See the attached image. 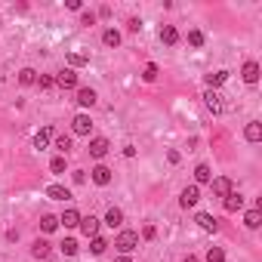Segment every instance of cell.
Instances as JSON below:
<instances>
[{
	"mask_svg": "<svg viewBox=\"0 0 262 262\" xmlns=\"http://www.w3.org/2000/svg\"><path fill=\"white\" fill-rule=\"evenodd\" d=\"M71 126H74V133H77V136H90L93 120H90V114H77V117L71 120Z\"/></svg>",
	"mask_w": 262,
	"mask_h": 262,
	"instance_id": "3957f363",
	"label": "cell"
},
{
	"mask_svg": "<svg viewBox=\"0 0 262 262\" xmlns=\"http://www.w3.org/2000/svg\"><path fill=\"white\" fill-rule=\"evenodd\" d=\"M102 43H105V47H111V50H114V47H120V31L105 28V31H102Z\"/></svg>",
	"mask_w": 262,
	"mask_h": 262,
	"instance_id": "ffe728a7",
	"label": "cell"
},
{
	"mask_svg": "<svg viewBox=\"0 0 262 262\" xmlns=\"http://www.w3.org/2000/svg\"><path fill=\"white\" fill-rule=\"evenodd\" d=\"M80 25H96V13H80Z\"/></svg>",
	"mask_w": 262,
	"mask_h": 262,
	"instance_id": "d590c367",
	"label": "cell"
},
{
	"mask_svg": "<svg viewBox=\"0 0 262 262\" xmlns=\"http://www.w3.org/2000/svg\"><path fill=\"white\" fill-rule=\"evenodd\" d=\"M167 161L170 164H179V151H167Z\"/></svg>",
	"mask_w": 262,
	"mask_h": 262,
	"instance_id": "ab89813d",
	"label": "cell"
},
{
	"mask_svg": "<svg viewBox=\"0 0 262 262\" xmlns=\"http://www.w3.org/2000/svg\"><path fill=\"white\" fill-rule=\"evenodd\" d=\"M77 222H80V213H77V210H71V207L59 216V225H65V228H74Z\"/></svg>",
	"mask_w": 262,
	"mask_h": 262,
	"instance_id": "ac0fdd59",
	"label": "cell"
},
{
	"mask_svg": "<svg viewBox=\"0 0 262 262\" xmlns=\"http://www.w3.org/2000/svg\"><path fill=\"white\" fill-rule=\"evenodd\" d=\"M47 194H50L53 201H68V198H71V191H68L65 185H50V188H47Z\"/></svg>",
	"mask_w": 262,
	"mask_h": 262,
	"instance_id": "603a6c76",
	"label": "cell"
},
{
	"mask_svg": "<svg viewBox=\"0 0 262 262\" xmlns=\"http://www.w3.org/2000/svg\"><path fill=\"white\" fill-rule=\"evenodd\" d=\"M244 136H247V142H259L262 139V123L259 120H250L247 129H244Z\"/></svg>",
	"mask_w": 262,
	"mask_h": 262,
	"instance_id": "7c38bea8",
	"label": "cell"
},
{
	"mask_svg": "<svg viewBox=\"0 0 262 262\" xmlns=\"http://www.w3.org/2000/svg\"><path fill=\"white\" fill-rule=\"evenodd\" d=\"M90 250H93V253H96V256H102V253H105V250H108V241H105V237H99V234H96V237H93V244H90Z\"/></svg>",
	"mask_w": 262,
	"mask_h": 262,
	"instance_id": "f1b7e54d",
	"label": "cell"
},
{
	"mask_svg": "<svg viewBox=\"0 0 262 262\" xmlns=\"http://www.w3.org/2000/svg\"><path fill=\"white\" fill-rule=\"evenodd\" d=\"M222 207H225V213H237V210L244 207V194H237V191L225 194V198H222Z\"/></svg>",
	"mask_w": 262,
	"mask_h": 262,
	"instance_id": "52a82bcc",
	"label": "cell"
},
{
	"mask_svg": "<svg viewBox=\"0 0 262 262\" xmlns=\"http://www.w3.org/2000/svg\"><path fill=\"white\" fill-rule=\"evenodd\" d=\"M194 182H198V185L213 182V170H210L207 164H198V167H194Z\"/></svg>",
	"mask_w": 262,
	"mask_h": 262,
	"instance_id": "e0dca14e",
	"label": "cell"
},
{
	"mask_svg": "<svg viewBox=\"0 0 262 262\" xmlns=\"http://www.w3.org/2000/svg\"><path fill=\"white\" fill-rule=\"evenodd\" d=\"M114 247L126 256L129 250H136V247H139V234H136V231H120V234L114 237Z\"/></svg>",
	"mask_w": 262,
	"mask_h": 262,
	"instance_id": "6da1fadb",
	"label": "cell"
},
{
	"mask_svg": "<svg viewBox=\"0 0 262 262\" xmlns=\"http://www.w3.org/2000/svg\"><path fill=\"white\" fill-rule=\"evenodd\" d=\"M105 225H111V228H120V225H123V210L111 207V210L105 213Z\"/></svg>",
	"mask_w": 262,
	"mask_h": 262,
	"instance_id": "d6986e66",
	"label": "cell"
},
{
	"mask_svg": "<svg viewBox=\"0 0 262 262\" xmlns=\"http://www.w3.org/2000/svg\"><path fill=\"white\" fill-rule=\"evenodd\" d=\"M158 74H161V68H158V65H155V62H148V65H145V68H142V77H145V80H148V83H155V80H158Z\"/></svg>",
	"mask_w": 262,
	"mask_h": 262,
	"instance_id": "4316f807",
	"label": "cell"
},
{
	"mask_svg": "<svg viewBox=\"0 0 262 262\" xmlns=\"http://www.w3.org/2000/svg\"><path fill=\"white\" fill-rule=\"evenodd\" d=\"M231 191H234V185H231V179H228V176L213 179V194H216V198H225V194H231Z\"/></svg>",
	"mask_w": 262,
	"mask_h": 262,
	"instance_id": "5b68a950",
	"label": "cell"
},
{
	"mask_svg": "<svg viewBox=\"0 0 262 262\" xmlns=\"http://www.w3.org/2000/svg\"><path fill=\"white\" fill-rule=\"evenodd\" d=\"M77 105H83V108H93V105H96V90H90V86L77 90Z\"/></svg>",
	"mask_w": 262,
	"mask_h": 262,
	"instance_id": "5bb4252c",
	"label": "cell"
},
{
	"mask_svg": "<svg viewBox=\"0 0 262 262\" xmlns=\"http://www.w3.org/2000/svg\"><path fill=\"white\" fill-rule=\"evenodd\" d=\"M155 234H158V228H155V225H145V228H142V237H145V241H151Z\"/></svg>",
	"mask_w": 262,
	"mask_h": 262,
	"instance_id": "74e56055",
	"label": "cell"
},
{
	"mask_svg": "<svg viewBox=\"0 0 262 262\" xmlns=\"http://www.w3.org/2000/svg\"><path fill=\"white\" fill-rule=\"evenodd\" d=\"M50 250H53V247H50L47 241H34V244H31V256H34V259H47Z\"/></svg>",
	"mask_w": 262,
	"mask_h": 262,
	"instance_id": "44dd1931",
	"label": "cell"
},
{
	"mask_svg": "<svg viewBox=\"0 0 262 262\" xmlns=\"http://www.w3.org/2000/svg\"><path fill=\"white\" fill-rule=\"evenodd\" d=\"M207 262H225V250L222 247H210L207 250Z\"/></svg>",
	"mask_w": 262,
	"mask_h": 262,
	"instance_id": "f546056e",
	"label": "cell"
},
{
	"mask_svg": "<svg viewBox=\"0 0 262 262\" xmlns=\"http://www.w3.org/2000/svg\"><path fill=\"white\" fill-rule=\"evenodd\" d=\"M19 83H22V86H34V83H37V71H34V68H22V71H19Z\"/></svg>",
	"mask_w": 262,
	"mask_h": 262,
	"instance_id": "7402d4cb",
	"label": "cell"
},
{
	"mask_svg": "<svg viewBox=\"0 0 262 262\" xmlns=\"http://www.w3.org/2000/svg\"><path fill=\"white\" fill-rule=\"evenodd\" d=\"M204 105H207V111L219 114V111H222V96H219L216 90H207V93H204Z\"/></svg>",
	"mask_w": 262,
	"mask_h": 262,
	"instance_id": "277c9868",
	"label": "cell"
},
{
	"mask_svg": "<svg viewBox=\"0 0 262 262\" xmlns=\"http://www.w3.org/2000/svg\"><path fill=\"white\" fill-rule=\"evenodd\" d=\"M56 148H59L62 155H68V151H71L74 145H71V139H68V136H59V139H56Z\"/></svg>",
	"mask_w": 262,
	"mask_h": 262,
	"instance_id": "d6a6232c",
	"label": "cell"
},
{
	"mask_svg": "<svg viewBox=\"0 0 262 262\" xmlns=\"http://www.w3.org/2000/svg\"><path fill=\"white\" fill-rule=\"evenodd\" d=\"M194 222H198L204 231H213V234L219 231V219H213L210 213H198V219H194Z\"/></svg>",
	"mask_w": 262,
	"mask_h": 262,
	"instance_id": "8fae6325",
	"label": "cell"
},
{
	"mask_svg": "<svg viewBox=\"0 0 262 262\" xmlns=\"http://www.w3.org/2000/svg\"><path fill=\"white\" fill-rule=\"evenodd\" d=\"M77 225H80V231H83L86 237H96V231H99V219H96V216H80Z\"/></svg>",
	"mask_w": 262,
	"mask_h": 262,
	"instance_id": "9c48e42d",
	"label": "cell"
},
{
	"mask_svg": "<svg viewBox=\"0 0 262 262\" xmlns=\"http://www.w3.org/2000/svg\"><path fill=\"white\" fill-rule=\"evenodd\" d=\"M53 83H56V77H50V74H40V77H37V86H40V90H50Z\"/></svg>",
	"mask_w": 262,
	"mask_h": 262,
	"instance_id": "e575fe53",
	"label": "cell"
},
{
	"mask_svg": "<svg viewBox=\"0 0 262 262\" xmlns=\"http://www.w3.org/2000/svg\"><path fill=\"white\" fill-rule=\"evenodd\" d=\"M90 62V56H83V53H68V65L71 68H80V65H86Z\"/></svg>",
	"mask_w": 262,
	"mask_h": 262,
	"instance_id": "83f0119b",
	"label": "cell"
},
{
	"mask_svg": "<svg viewBox=\"0 0 262 262\" xmlns=\"http://www.w3.org/2000/svg\"><path fill=\"white\" fill-rule=\"evenodd\" d=\"M244 225H247V228H259V225H262V210L253 207V210L244 216Z\"/></svg>",
	"mask_w": 262,
	"mask_h": 262,
	"instance_id": "cb8c5ba5",
	"label": "cell"
},
{
	"mask_svg": "<svg viewBox=\"0 0 262 262\" xmlns=\"http://www.w3.org/2000/svg\"><path fill=\"white\" fill-rule=\"evenodd\" d=\"M188 43H191V47H204V31H198V28L188 31Z\"/></svg>",
	"mask_w": 262,
	"mask_h": 262,
	"instance_id": "1f68e13d",
	"label": "cell"
},
{
	"mask_svg": "<svg viewBox=\"0 0 262 262\" xmlns=\"http://www.w3.org/2000/svg\"><path fill=\"white\" fill-rule=\"evenodd\" d=\"M225 80H228V71H213V74H207V77H204L207 90H216V86H222Z\"/></svg>",
	"mask_w": 262,
	"mask_h": 262,
	"instance_id": "4fadbf2b",
	"label": "cell"
},
{
	"mask_svg": "<svg viewBox=\"0 0 262 262\" xmlns=\"http://www.w3.org/2000/svg\"><path fill=\"white\" fill-rule=\"evenodd\" d=\"M50 139H53V126L40 129V133L34 136V148H47V145H50Z\"/></svg>",
	"mask_w": 262,
	"mask_h": 262,
	"instance_id": "d4e9b609",
	"label": "cell"
},
{
	"mask_svg": "<svg viewBox=\"0 0 262 262\" xmlns=\"http://www.w3.org/2000/svg\"><path fill=\"white\" fill-rule=\"evenodd\" d=\"M185 262H198V256H191V253H188V256H185Z\"/></svg>",
	"mask_w": 262,
	"mask_h": 262,
	"instance_id": "60d3db41",
	"label": "cell"
},
{
	"mask_svg": "<svg viewBox=\"0 0 262 262\" xmlns=\"http://www.w3.org/2000/svg\"><path fill=\"white\" fill-rule=\"evenodd\" d=\"M59 250H62V253H65V256H74V253H77V241H74V237H65V241H62V247H59Z\"/></svg>",
	"mask_w": 262,
	"mask_h": 262,
	"instance_id": "4dcf8cb0",
	"label": "cell"
},
{
	"mask_svg": "<svg viewBox=\"0 0 262 262\" xmlns=\"http://www.w3.org/2000/svg\"><path fill=\"white\" fill-rule=\"evenodd\" d=\"M108 148H111V145H108V139L96 136V139L90 142V158H105V155H108Z\"/></svg>",
	"mask_w": 262,
	"mask_h": 262,
	"instance_id": "ba28073f",
	"label": "cell"
},
{
	"mask_svg": "<svg viewBox=\"0 0 262 262\" xmlns=\"http://www.w3.org/2000/svg\"><path fill=\"white\" fill-rule=\"evenodd\" d=\"M126 28H129V31H142V19H136V16H133V19L126 22Z\"/></svg>",
	"mask_w": 262,
	"mask_h": 262,
	"instance_id": "8d00e7d4",
	"label": "cell"
},
{
	"mask_svg": "<svg viewBox=\"0 0 262 262\" xmlns=\"http://www.w3.org/2000/svg\"><path fill=\"white\" fill-rule=\"evenodd\" d=\"M56 83H59L62 90H74V86H77V74H74V68L59 71V74H56Z\"/></svg>",
	"mask_w": 262,
	"mask_h": 262,
	"instance_id": "7a4b0ae2",
	"label": "cell"
},
{
	"mask_svg": "<svg viewBox=\"0 0 262 262\" xmlns=\"http://www.w3.org/2000/svg\"><path fill=\"white\" fill-rule=\"evenodd\" d=\"M176 40H179V31H176V25H164V28H161V43L173 47Z\"/></svg>",
	"mask_w": 262,
	"mask_h": 262,
	"instance_id": "2e32d148",
	"label": "cell"
},
{
	"mask_svg": "<svg viewBox=\"0 0 262 262\" xmlns=\"http://www.w3.org/2000/svg\"><path fill=\"white\" fill-rule=\"evenodd\" d=\"M114 262H129V259H126V256H120V259H114Z\"/></svg>",
	"mask_w": 262,
	"mask_h": 262,
	"instance_id": "b9f144b4",
	"label": "cell"
},
{
	"mask_svg": "<svg viewBox=\"0 0 262 262\" xmlns=\"http://www.w3.org/2000/svg\"><path fill=\"white\" fill-rule=\"evenodd\" d=\"M50 170H53V173H65V158H62V155L53 158V161H50Z\"/></svg>",
	"mask_w": 262,
	"mask_h": 262,
	"instance_id": "836d02e7",
	"label": "cell"
},
{
	"mask_svg": "<svg viewBox=\"0 0 262 262\" xmlns=\"http://www.w3.org/2000/svg\"><path fill=\"white\" fill-rule=\"evenodd\" d=\"M90 176H93V182H96V185H111V170H108V167H102V164H99Z\"/></svg>",
	"mask_w": 262,
	"mask_h": 262,
	"instance_id": "9a60e30c",
	"label": "cell"
},
{
	"mask_svg": "<svg viewBox=\"0 0 262 262\" xmlns=\"http://www.w3.org/2000/svg\"><path fill=\"white\" fill-rule=\"evenodd\" d=\"M74 182L83 185V182H86V173H83V170H74Z\"/></svg>",
	"mask_w": 262,
	"mask_h": 262,
	"instance_id": "f35d334b",
	"label": "cell"
},
{
	"mask_svg": "<svg viewBox=\"0 0 262 262\" xmlns=\"http://www.w3.org/2000/svg\"><path fill=\"white\" fill-rule=\"evenodd\" d=\"M40 228H43V231H56V228H59V216H53V213L40 216Z\"/></svg>",
	"mask_w": 262,
	"mask_h": 262,
	"instance_id": "484cf974",
	"label": "cell"
},
{
	"mask_svg": "<svg viewBox=\"0 0 262 262\" xmlns=\"http://www.w3.org/2000/svg\"><path fill=\"white\" fill-rule=\"evenodd\" d=\"M241 77L247 80V83H256L259 80V65L250 59V62H244V68H241Z\"/></svg>",
	"mask_w": 262,
	"mask_h": 262,
	"instance_id": "30bf717a",
	"label": "cell"
},
{
	"mask_svg": "<svg viewBox=\"0 0 262 262\" xmlns=\"http://www.w3.org/2000/svg\"><path fill=\"white\" fill-rule=\"evenodd\" d=\"M198 201H201V188H198V185H188V188L182 191V198H179V204H182L185 210H188V207H194Z\"/></svg>",
	"mask_w": 262,
	"mask_h": 262,
	"instance_id": "8992f818",
	"label": "cell"
}]
</instances>
